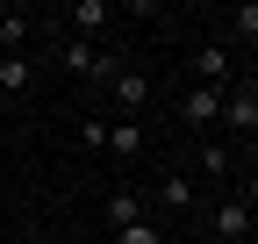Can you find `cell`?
<instances>
[{
  "mask_svg": "<svg viewBox=\"0 0 258 244\" xmlns=\"http://www.w3.org/2000/svg\"><path fill=\"white\" fill-rule=\"evenodd\" d=\"M215 230H222V244H244V237H251V194H244V201H222V208H215Z\"/></svg>",
  "mask_w": 258,
  "mask_h": 244,
  "instance_id": "cell-1",
  "label": "cell"
},
{
  "mask_svg": "<svg viewBox=\"0 0 258 244\" xmlns=\"http://www.w3.org/2000/svg\"><path fill=\"white\" fill-rule=\"evenodd\" d=\"M101 144L115 151V158H144V144H151V137L137 130V122H108V137H101Z\"/></svg>",
  "mask_w": 258,
  "mask_h": 244,
  "instance_id": "cell-2",
  "label": "cell"
},
{
  "mask_svg": "<svg viewBox=\"0 0 258 244\" xmlns=\"http://www.w3.org/2000/svg\"><path fill=\"white\" fill-rule=\"evenodd\" d=\"M179 115H186V122H215V115H222V86H194V94L179 101Z\"/></svg>",
  "mask_w": 258,
  "mask_h": 244,
  "instance_id": "cell-3",
  "label": "cell"
},
{
  "mask_svg": "<svg viewBox=\"0 0 258 244\" xmlns=\"http://www.w3.org/2000/svg\"><path fill=\"white\" fill-rule=\"evenodd\" d=\"M222 108H230V130H237V137H251V130H258V94H251V86H244V94H230Z\"/></svg>",
  "mask_w": 258,
  "mask_h": 244,
  "instance_id": "cell-4",
  "label": "cell"
},
{
  "mask_svg": "<svg viewBox=\"0 0 258 244\" xmlns=\"http://www.w3.org/2000/svg\"><path fill=\"white\" fill-rule=\"evenodd\" d=\"M194 72H201V86H222V79H230V50H222V43H208L201 57H194Z\"/></svg>",
  "mask_w": 258,
  "mask_h": 244,
  "instance_id": "cell-5",
  "label": "cell"
},
{
  "mask_svg": "<svg viewBox=\"0 0 258 244\" xmlns=\"http://www.w3.org/2000/svg\"><path fill=\"white\" fill-rule=\"evenodd\" d=\"M108 223H115V230L144 223V194H108Z\"/></svg>",
  "mask_w": 258,
  "mask_h": 244,
  "instance_id": "cell-6",
  "label": "cell"
},
{
  "mask_svg": "<svg viewBox=\"0 0 258 244\" xmlns=\"http://www.w3.org/2000/svg\"><path fill=\"white\" fill-rule=\"evenodd\" d=\"M108 86H115V101H122V108H137V101L151 94V79H137V72H115Z\"/></svg>",
  "mask_w": 258,
  "mask_h": 244,
  "instance_id": "cell-7",
  "label": "cell"
},
{
  "mask_svg": "<svg viewBox=\"0 0 258 244\" xmlns=\"http://www.w3.org/2000/svg\"><path fill=\"white\" fill-rule=\"evenodd\" d=\"M29 86V57H0V94H22Z\"/></svg>",
  "mask_w": 258,
  "mask_h": 244,
  "instance_id": "cell-8",
  "label": "cell"
},
{
  "mask_svg": "<svg viewBox=\"0 0 258 244\" xmlns=\"http://www.w3.org/2000/svg\"><path fill=\"white\" fill-rule=\"evenodd\" d=\"M29 36V15L22 8H8V15H0V43H8V57H15V43Z\"/></svg>",
  "mask_w": 258,
  "mask_h": 244,
  "instance_id": "cell-9",
  "label": "cell"
},
{
  "mask_svg": "<svg viewBox=\"0 0 258 244\" xmlns=\"http://www.w3.org/2000/svg\"><path fill=\"white\" fill-rule=\"evenodd\" d=\"M194 201V187H186V172H172L165 187H158V208H186Z\"/></svg>",
  "mask_w": 258,
  "mask_h": 244,
  "instance_id": "cell-10",
  "label": "cell"
},
{
  "mask_svg": "<svg viewBox=\"0 0 258 244\" xmlns=\"http://www.w3.org/2000/svg\"><path fill=\"white\" fill-rule=\"evenodd\" d=\"M72 22H79V29H101V22H108V0H79Z\"/></svg>",
  "mask_w": 258,
  "mask_h": 244,
  "instance_id": "cell-11",
  "label": "cell"
},
{
  "mask_svg": "<svg viewBox=\"0 0 258 244\" xmlns=\"http://www.w3.org/2000/svg\"><path fill=\"white\" fill-rule=\"evenodd\" d=\"M201 172H208V179L230 172V144H208V151H201Z\"/></svg>",
  "mask_w": 258,
  "mask_h": 244,
  "instance_id": "cell-12",
  "label": "cell"
},
{
  "mask_svg": "<svg viewBox=\"0 0 258 244\" xmlns=\"http://www.w3.org/2000/svg\"><path fill=\"white\" fill-rule=\"evenodd\" d=\"M122 244H165V237H158V223L144 216V223H129V230H122Z\"/></svg>",
  "mask_w": 258,
  "mask_h": 244,
  "instance_id": "cell-13",
  "label": "cell"
},
{
  "mask_svg": "<svg viewBox=\"0 0 258 244\" xmlns=\"http://www.w3.org/2000/svg\"><path fill=\"white\" fill-rule=\"evenodd\" d=\"M0 15H8V8H0Z\"/></svg>",
  "mask_w": 258,
  "mask_h": 244,
  "instance_id": "cell-14",
  "label": "cell"
},
{
  "mask_svg": "<svg viewBox=\"0 0 258 244\" xmlns=\"http://www.w3.org/2000/svg\"><path fill=\"white\" fill-rule=\"evenodd\" d=\"M0 244H8V237H0Z\"/></svg>",
  "mask_w": 258,
  "mask_h": 244,
  "instance_id": "cell-15",
  "label": "cell"
},
{
  "mask_svg": "<svg viewBox=\"0 0 258 244\" xmlns=\"http://www.w3.org/2000/svg\"><path fill=\"white\" fill-rule=\"evenodd\" d=\"M244 244H251V237H244Z\"/></svg>",
  "mask_w": 258,
  "mask_h": 244,
  "instance_id": "cell-16",
  "label": "cell"
}]
</instances>
